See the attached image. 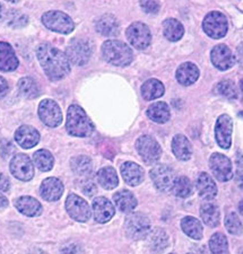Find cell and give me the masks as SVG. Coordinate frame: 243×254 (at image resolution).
<instances>
[{
	"label": "cell",
	"instance_id": "cell-1",
	"mask_svg": "<svg viewBox=\"0 0 243 254\" xmlns=\"http://www.w3.org/2000/svg\"><path fill=\"white\" fill-rule=\"evenodd\" d=\"M36 57L49 79L58 81L71 72V61L67 56L51 44H40L36 49Z\"/></svg>",
	"mask_w": 243,
	"mask_h": 254
},
{
	"label": "cell",
	"instance_id": "cell-2",
	"mask_svg": "<svg viewBox=\"0 0 243 254\" xmlns=\"http://www.w3.org/2000/svg\"><path fill=\"white\" fill-rule=\"evenodd\" d=\"M66 129L71 136L84 138L93 133L94 125L84 110L74 104L68 109Z\"/></svg>",
	"mask_w": 243,
	"mask_h": 254
},
{
	"label": "cell",
	"instance_id": "cell-3",
	"mask_svg": "<svg viewBox=\"0 0 243 254\" xmlns=\"http://www.w3.org/2000/svg\"><path fill=\"white\" fill-rule=\"evenodd\" d=\"M102 55L105 61L118 67H126L134 59V53L130 47L118 40L105 41L102 46Z\"/></svg>",
	"mask_w": 243,
	"mask_h": 254
},
{
	"label": "cell",
	"instance_id": "cell-4",
	"mask_svg": "<svg viewBox=\"0 0 243 254\" xmlns=\"http://www.w3.org/2000/svg\"><path fill=\"white\" fill-rule=\"evenodd\" d=\"M125 232L130 240L141 241L146 239L151 232L150 219L142 212L131 214L125 220Z\"/></svg>",
	"mask_w": 243,
	"mask_h": 254
},
{
	"label": "cell",
	"instance_id": "cell-5",
	"mask_svg": "<svg viewBox=\"0 0 243 254\" xmlns=\"http://www.w3.org/2000/svg\"><path fill=\"white\" fill-rule=\"evenodd\" d=\"M43 25L53 32L61 34H69L75 28L73 19L67 14L59 10H51L44 13L42 16Z\"/></svg>",
	"mask_w": 243,
	"mask_h": 254
},
{
	"label": "cell",
	"instance_id": "cell-6",
	"mask_svg": "<svg viewBox=\"0 0 243 254\" xmlns=\"http://www.w3.org/2000/svg\"><path fill=\"white\" fill-rule=\"evenodd\" d=\"M66 56L76 65H84L88 63L92 56V46L87 40L73 39L66 49Z\"/></svg>",
	"mask_w": 243,
	"mask_h": 254
},
{
	"label": "cell",
	"instance_id": "cell-7",
	"mask_svg": "<svg viewBox=\"0 0 243 254\" xmlns=\"http://www.w3.org/2000/svg\"><path fill=\"white\" fill-rule=\"evenodd\" d=\"M206 34L212 39H222L228 33V19L220 11H211L203 22Z\"/></svg>",
	"mask_w": 243,
	"mask_h": 254
},
{
	"label": "cell",
	"instance_id": "cell-8",
	"mask_svg": "<svg viewBox=\"0 0 243 254\" xmlns=\"http://www.w3.org/2000/svg\"><path fill=\"white\" fill-rule=\"evenodd\" d=\"M136 149L144 163H146L147 165L158 162L162 155V149L159 142L151 136L139 137L136 141Z\"/></svg>",
	"mask_w": 243,
	"mask_h": 254
},
{
	"label": "cell",
	"instance_id": "cell-9",
	"mask_svg": "<svg viewBox=\"0 0 243 254\" xmlns=\"http://www.w3.org/2000/svg\"><path fill=\"white\" fill-rule=\"evenodd\" d=\"M126 34L131 46L137 50H145L150 47L152 42V33L150 27L141 22L131 24Z\"/></svg>",
	"mask_w": 243,
	"mask_h": 254
},
{
	"label": "cell",
	"instance_id": "cell-10",
	"mask_svg": "<svg viewBox=\"0 0 243 254\" xmlns=\"http://www.w3.org/2000/svg\"><path fill=\"white\" fill-rule=\"evenodd\" d=\"M66 210L73 219L80 223H85L92 216V210L86 200H84L77 194H69L66 200Z\"/></svg>",
	"mask_w": 243,
	"mask_h": 254
},
{
	"label": "cell",
	"instance_id": "cell-11",
	"mask_svg": "<svg viewBox=\"0 0 243 254\" xmlns=\"http://www.w3.org/2000/svg\"><path fill=\"white\" fill-rule=\"evenodd\" d=\"M209 166L215 178L221 182H229L233 178V166L229 157L215 153L209 158Z\"/></svg>",
	"mask_w": 243,
	"mask_h": 254
},
{
	"label": "cell",
	"instance_id": "cell-12",
	"mask_svg": "<svg viewBox=\"0 0 243 254\" xmlns=\"http://www.w3.org/2000/svg\"><path fill=\"white\" fill-rule=\"evenodd\" d=\"M10 172L20 181H31L34 176V166L31 158L25 154H17L10 162Z\"/></svg>",
	"mask_w": 243,
	"mask_h": 254
},
{
	"label": "cell",
	"instance_id": "cell-13",
	"mask_svg": "<svg viewBox=\"0 0 243 254\" xmlns=\"http://www.w3.org/2000/svg\"><path fill=\"white\" fill-rule=\"evenodd\" d=\"M39 117L45 126L56 128L63 122V113L53 100H43L39 105Z\"/></svg>",
	"mask_w": 243,
	"mask_h": 254
},
{
	"label": "cell",
	"instance_id": "cell-14",
	"mask_svg": "<svg viewBox=\"0 0 243 254\" xmlns=\"http://www.w3.org/2000/svg\"><path fill=\"white\" fill-rule=\"evenodd\" d=\"M233 122L228 114H223L217 119L215 126V138L218 146L223 149H229L232 145Z\"/></svg>",
	"mask_w": 243,
	"mask_h": 254
},
{
	"label": "cell",
	"instance_id": "cell-15",
	"mask_svg": "<svg viewBox=\"0 0 243 254\" xmlns=\"http://www.w3.org/2000/svg\"><path fill=\"white\" fill-rule=\"evenodd\" d=\"M151 179L153 181L154 186L160 191H168L172 190L173 182H174V172L166 165H156L150 172Z\"/></svg>",
	"mask_w": 243,
	"mask_h": 254
},
{
	"label": "cell",
	"instance_id": "cell-16",
	"mask_svg": "<svg viewBox=\"0 0 243 254\" xmlns=\"http://www.w3.org/2000/svg\"><path fill=\"white\" fill-rule=\"evenodd\" d=\"M211 59L213 64L223 71L232 68L236 64V56L225 44H218V46L214 47L211 53Z\"/></svg>",
	"mask_w": 243,
	"mask_h": 254
},
{
	"label": "cell",
	"instance_id": "cell-17",
	"mask_svg": "<svg viewBox=\"0 0 243 254\" xmlns=\"http://www.w3.org/2000/svg\"><path fill=\"white\" fill-rule=\"evenodd\" d=\"M93 212L94 219L97 223L104 224L110 222L114 216V206L109 199L104 196H98V198L93 200Z\"/></svg>",
	"mask_w": 243,
	"mask_h": 254
},
{
	"label": "cell",
	"instance_id": "cell-18",
	"mask_svg": "<svg viewBox=\"0 0 243 254\" xmlns=\"http://www.w3.org/2000/svg\"><path fill=\"white\" fill-rule=\"evenodd\" d=\"M15 140L24 149H30L40 141V133L31 126H22L16 130Z\"/></svg>",
	"mask_w": 243,
	"mask_h": 254
},
{
	"label": "cell",
	"instance_id": "cell-19",
	"mask_svg": "<svg viewBox=\"0 0 243 254\" xmlns=\"http://www.w3.org/2000/svg\"><path fill=\"white\" fill-rule=\"evenodd\" d=\"M40 193L47 201H58L64 193V184L57 178H48L41 184Z\"/></svg>",
	"mask_w": 243,
	"mask_h": 254
},
{
	"label": "cell",
	"instance_id": "cell-20",
	"mask_svg": "<svg viewBox=\"0 0 243 254\" xmlns=\"http://www.w3.org/2000/svg\"><path fill=\"white\" fill-rule=\"evenodd\" d=\"M18 59L9 43L0 42V70L14 71L18 67Z\"/></svg>",
	"mask_w": 243,
	"mask_h": 254
},
{
	"label": "cell",
	"instance_id": "cell-21",
	"mask_svg": "<svg viewBox=\"0 0 243 254\" xmlns=\"http://www.w3.org/2000/svg\"><path fill=\"white\" fill-rule=\"evenodd\" d=\"M121 175L125 182L131 187H137L144 181V171L138 164L126 162L121 166Z\"/></svg>",
	"mask_w": 243,
	"mask_h": 254
},
{
	"label": "cell",
	"instance_id": "cell-22",
	"mask_svg": "<svg viewBox=\"0 0 243 254\" xmlns=\"http://www.w3.org/2000/svg\"><path fill=\"white\" fill-rule=\"evenodd\" d=\"M15 207L17 208L20 214L27 217H36L42 214V206H41V203L36 199L28 195L19 196L15 201Z\"/></svg>",
	"mask_w": 243,
	"mask_h": 254
},
{
	"label": "cell",
	"instance_id": "cell-23",
	"mask_svg": "<svg viewBox=\"0 0 243 254\" xmlns=\"http://www.w3.org/2000/svg\"><path fill=\"white\" fill-rule=\"evenodd\" d=\"M176 80L183 86H190L195 84L199 78V69L195 64H182L176 70Z\"/></svg>",
	"mask_w": 243,
	"mask_h": 254
},
{
	"label": "cell",
	"instance_id": "cell-24",
	"mask_svg": "<svg viewBox=\"0 0 243 254\" xmlns=\"http://www.w3.org/2000/svg\"><path fill=\"white\" fill-rule=\"evenodd\" d=\"M196 187L198 193L206 200H212L217 194V186L214 182L212 176L207 173H201L196 181Z\"/></svg>",
	"mask_w": 243,
	"mask_h": 254
},
{
	"label": "cell",
	"instance_id": "cell-25",
	"mask_svg": "<svg viewBox=\"0 0 243 254\" xmlns=\"http://www.w3.org/2000/svg\"><path fill=\"white\" fill-rule=\"evenodd\" d=\"M172 151L174 156L180 161H188L192 154L190 141L183 134H176L172 140Z\"/></svg>",
	"mask_w": 243,
	"mask_h": 254
},
{
	"label": "cell",
	"instance_id": "cell-26",
	"mask_svg": "<svg viewBox=\"0 0 243 254\" xmlns=\"http://www.w3.org/2000/svg\"><path fill=\"white\" fill-rule=\"evenodd\" d=\"M96 31L104 36H117L120 32V26L114 16L106 14L97 19Z\"/></svg>",
	"mask_w": 243,
	"mask_h": 254
},
{
	"label": "cell",
	"instance_id": "cell-27",
	"mask_svg": "<svg viewBox=\"0 0 243 254\" xmlns=\"http://www.w3.org/2000/svg\"><path fill=\"white\" fill-rule=\"evenodd\" d=\"M114 203L121 212L129 214L137 207V199L135 194L129 190H121L117 192L113 196Z\"/></svg>",
	"mask_w": 243,
	"mask_h": 254
},
{
	"label": "cell",
	"instance_id": "cell-28",
	"mask_svg": "<svg viewBox=\"0 0 243 254\" xmlns=\"http://www.w3.org/2000/svg\"><path fill=\"white\" fill-rule=\"evenodd\" d=\"M200 216L205 225L209 227H217L221 222V212L217 204L205 202L200 207Z\"/></svg>",
	"mask_w": 243,
	"mask_h": 254
},
{
	"label": "cell",
	"instance_id": "cell-29",
	"mask_svg": "<svg viewBox=\"0 0 243 254\" xmlns=\"http://www.w3.org/2000/svg\"><path fill=\"white\" fill-rule=\"evenodd\" d=\"M96 179L98 184L105 190H113L119 184L117 172H115L113 167L111 166L103 167V169L98 171Z\"/></svg>",
	"mask_w": 243,
	"mask_h": 254
},
{
	"label": "cell",
	"instance_id": "cell-30",
	"mask_svg": "<svg viewBox=\"0 0 243 254\" xmlns=\"http://www.w3.org/2000/svg\"><path fill=\"white\" fill-rule=\"evenodd\" d=\"M170 108L164 102H156L147 110V117L156 124H165L170 119Z\"/></svg>",
	"mask_w": 243,
	"mask_h": 254
},
{
	"label": "cell",
	"instance_id": "cell-31",
	"mask_svg": "<svg viewBox=\"0 0 243 254\" xmlns=\"http://www.w3.org/2000/svg\"><path fill=\"white\" fill-rule=\"evenodd\" d=\"M181 228L189 237L193 240H201L204 235L203 225L195 217L188 216L181 220Z\"/></svg>",
	"mask_w": 243,
	"mask_h": 254
},
{
	"label": "cell",
	"instance_id": "cell-32",
	"mask_svg": "<svg viewBox=\"0 0 243 254\" xmlns=\"http://www.w3.org/2000/svg\"><path fill=\"white\" fill-rule=\"evenodd\" d=\"M164 36L171 42H176L181 40L184 34V27L179 20L174 18H168L163 23Z\"/></svg>",
	"mask_w": 243,
	"mask_h": 254
},
{
	"label": "cell",
	"instance_id": "cell-33",
	"mask_svg": "<svg viewBox=\"0 0 243 254\" xmlns=\"http://www.w3.org/2000/svg\"><path fill=\"white\" fill-rule=\"evenodd\" d=\"M164 85L158 79H148L142 86V96L144 100L152 101L163 96Z\"/></svg>",
	"mask_w": 243,
	"mask_h": 254
},
{
	"label": "cell",
	"instance_id": "cell-34",
	"mask_svg": "<svg viewBox=\"0 0 243 254\" xmlns=\"http://www.w3.org/2000/svg\"><path fill=\"white\" fill-rule=\"evenodd\" d=\"M33 161H34L36 167L41 172L51 171L53 164H55V158H53L52 154L45 149H40L35 151L34 155H33Z\"/></svg>",
	"mask_w": 243,
	"mask_h": 254
},
{
	"label": "cell",
	"instance_id": "cell-35",
	"mask_svg": "<svg viewBox=\"0 0 243 254\" xmlns=\"http://www.w3.org/2000/svg\"><path fill=\"white\" fill-rule=\"evenodd\" d=\"M17 86L20 95L24 97L32 100V98H36L40 95L39 86L31 77H24V78L19 79Z\"/></svg>",
	"mask_w": 243,
	"mask_h": 254
},
{
	"label": "cell",
	"instance_id": "cell-36",
	"mask_svg": "<svg viewBox=\"0 0 243 254\" xmlns=\"http://www.w3.org/2000/svg\"><path fill=\"white\" fill-rule=\"evenodd\" d=\"M74 173L78 176H88L92 173V161L87 156H76L71 161Z\"/></svg>",
	"mask_w": 243,
	"mask_h": 254
},
{
	"label": "cell",
	"instance_id": "cell-37",
	"mask_svg": "<svg viewBox=\"0 0 243 254\" xmlns=\"http://www.w3.org/2000/svg\"><path fill=\"white\" fill-rule=\"evenodd\" d=\"M172 190L176 196L188 198L192 193V183L187 176H180L178 179H174Z\"/></svg>",
	"mask_w": 243,
	"mask_h": 254
},
{
	"label": "cell",
	"instance_id": "cell-38",
	"mask_svg": "<svg viewBox=\"0 0 243 254\" xmlns=\"http://www.w3.org/2000/svg\"><path fill=\"white\" fill-rule=\"evenodd\" d=\"M147 236H150V247L154 251H163L167 247L166 233L162 229H154L153 232L148 233Z\"/></svg>",
	"mask_w": 243,
	"mask_h": 254
},
{
	"label": "cell",
	"instance_id": "cell-39",
	"mask_svg": "<svg viewBox=\"0 0 243 254\" xmlns=\"http://www.w3.org/2000/svg\"><path fill=\"white\" fill-rule=\"evenodd\" d=\"M209 249L213 253H228L229 251V244H228V239L224 234L222 233H216L214 234L211 240H209Z\"/></svg>",
	"mask_w": 243,
	"mask_h": 254
},
{
	"label": "cell",
	"instance_id": "cell-40",
	"mask_svg": "<svg viewBox=\"0 0 243 254\" xmlns=\"http://www.w3.org/2000/svg\"><path fill=\"white\" fill-rule=\"evenodd\" d=\"M225 227L232 235L242 234V223L236 212H230L225 217Z\"/></svg>",
	"mask_w": 243,
	"mask_h": 254
},
{
	"label": "cell",
	"instance_id": "cell-41",
	"mask_svg": "<svg viewBox=\"0 0 243 254\" xmlns=\"http://www.w3.org/2000/svg\"><path fill=\"white\" fill-rule=\"evenodd\" d=\"M6 19L9 26L13 27H23L26 26L28 23V18L26 15L20 13L18 10H10L6 14Z\"/></svg>",
	"mask_w": 243,
	"mask_h": 254
},
{
	"label": "cell",
	"instance_id": "cell-42",
	"mask_svg": "<svg viewBox=\"0 0 243 254\" xmlns=\"http://www.w3.org/2000/svg\"><path fill=\"white\" fill-rule=\"evenodd\" d=\"M217 92L229 100H234L238 96V89L233 81L223 80L217 85Z\"/></svg>",
	"mask_w": 243,
	"mask_h": 254
},
{
	"label": "cell",
	"instance_id": "cell-43",
	"mask_svg": "<svg viewBox=\"0 0 243 254\" xmlns=\"http://www.w3.org/2000/svg\"><path fill=\"white\" fill-rule=\"evenodd\" d=\"M141 7L147 14H156L160 11V3L158 0H141Z\"/></svg>",
	"mask_w": 243,
	"mask_h": 254
},
{
	"label": "cell",
	"instance_id": "cell-44",
	"mask_svg": "<svg viewBox=\"0 0 243 254\" xmlns=\"http://www.w3.org/2000/svg\"><path fill=\"white\" fill-rule=\"evenodd\" d=\"M81 191H83L86 195H93L97 191V189L95 184L90 181V180H86L85 183L81 186Z\"/></svg>",
	"mask_w": 243,
	"mask_h": 254
},
{
	"label": "cell",
	"instance_id": "cell-45",
	"mask_svg": "<svg viewBox=\"0 0 243 254\" xmlns=\"http://www.w3.org/2000/svg\"><path fill=\"white\" fill-rule=\"evenodd\" d=\"M10 189V182L8 180L7 176L3 174H0V191L1 192H7Z\"/></svg>",
	"mask_w": 243,
	"mask_h": 254
},
{
	"label": "cell",
	"instance_id": "cell-46",
	"mask_svg": "<svg viewBox=\"0 0 243 254\" xmlns=\"http://www.w3.org/2000/svg\"><path fill=\"white\" fill-rule=\"evenodd\" d=\"M8 89H9V86H8L6 79L0 76V100L7 95Z\"/></svg>",
	"mask_w": 243,
	"mask_h": 254
},
{
	"label": "cell",
	"instance_id": "cell-47",
	"mask_svg": "<svg viewBox=\"0 0 243 254\" xmlns=\"http://www.w3.org/2000/svg\"><path fill=\"white\" fill-rule=\"evenodd\" d=\"M8 206V200L6 199V196H3L1 193H0V208H6Z\"/></svg>",
	"mask_w": 243,
	"mask_h": 254
},
{
	"label": "cell",
	"instance_id": "cell-48",
	"mask_svg": "<svg viewBox=\"0 0 243 254\" xmlns=\"http://www.w3.org/2000/svg\"><path fill=\"white\" fill-rule=\"evenodd\" d=\"M3 17H5V14H3V7L0 3V20H1Z\"/></svg>",
	"mask_w": 243,
	"mask_h": 254
},
{
	"label": "cell",
	"instance_id": "cell-49",
	"mask_svg": "<svg viewBox=\"0 0 243 254\" xmlns=\"http://www.w3.org/2000/svg\"><path fill=\"white\" fill-rule=\"evenodd\" d=\"M6 1H8V2H11V3H17L19 0H6Z\"/></svg>",
	"mask_w": 243,
	"mask_h": 254
}]
</instances>
